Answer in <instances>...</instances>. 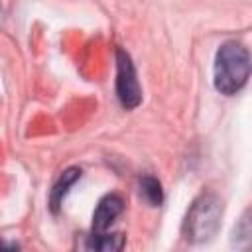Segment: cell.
I'll return each instance as SVG.
<instances>
[{"label":"cell","instance_id":"cell-1","mask_svg":"<svg viewBox=\"0 0 252 252\" xmlns=\"http://www.w3.org/2000/svg\"><path fill=\"white\" fill-rule=\"evenodd\" d=\"M250 77V53L248 47L236 39L224 41L215 53L213 83L220 94H236Z\"/></svg>","mask_w":252,"mask_h":252},{"label":"cell","instance_id":"cell-2","mask_svg":"<svg viewBox=\"0 0 252 252\" xmlns=\"http://www.w3.org/2000/svg\"><path fill=\"white\" fill-rule=\"evenodd\" d=\"M220 220L222 201L213 193H203L189 205L181 224V234L189 244H205L217 236Z\"/></svg>","mask_w":252,"mask_h":252},{"label":"cell","instance_id":"cell-3","mask_svg":"<svg viewBox=\"0 0 252 252\" xmlns=\"http://www.w3.org/2000/svg\"><path fill=\"white\" fill-rule=\"evenodd\" d=\"M116 96L126 110H132L142 102V87L134 63L122 47L116 49Z\"/></svg>","mask_w":252,"mask_h":252},{"label":"cell","instance_id":"cell-4","mask_svg":"<svg viewBox=\"0 0 252 252\" xmlns=\"http://www.w3.org/2000/svg\"><path fill=\"white\" fill-rule=\"evenodd\" d=\"M122 209H124L122 197H118V195H114V193L104 195V197L98 201V205H96V209H94V213H93V232L108 230L110 224L116 220V217L122 213Z\"/></svg>","mask_w":252,"mask_h":252},{"label":"cell","instance_id":"cell-5","mask_svg":"<svg viewBox=\"0 0 252 252\" xmlns=\"http://www.w3.org/2000/svg\"><path fill=\"white\" fill-rule=\"evenodd\" d=\"M81 175H83V171L79 167H67L59 173V177L55 179V183L49 191V209H51V213H55V215L59 213V209L63 205V199L67 197L69 189L81 179Z\"/></svg>","mask_w":252,"mask_h":252},{"label":"cell","instance_id":"cell-6","mask_svg":"<svg viewBox=\"0 0 252 252\" xmlns=\"http://www.w3.org/2000/svg\"><path fill=\"white\" fill-rule=\"evenodd\" d=\"M126 244L124 234L114 232V234H106L102 232H93L91 236H87L83 248L85 250H100V252H114V250H122Z\"/></svg>","mask_w":252,"mask_h":252},{"label":"cell","instance_id":"cell-7","mask_svg":"<svg viewBox=\"0 0 252 252\" xmlns=\"http://www.w3.org/2000/svg\"><path fill=\"white\" fill-rule=\"evenodd\" d=\"M140 197L150 205V207H159L163 203V189L161 183L154 175H142L138 181Z\"/></svg>","mask_w":252,"mask_h":252},{"label":"cell","instance_id":"cell-8","mask_svg":"<svg viewBox=\"0 0 252 252\" xmlns=\"http://www.w3.org/2000/svg\"><path fill=\"white\" fill-rule=\"evenodd\" d=\"M250 236H252V226H250V211H246L242 215V219L236 222L234 230H232V246L236 248H246L250 244Z\"/></svg>","mask_w":252,"mask_h":252},{"label":"cell","instance_id":"cell-9","mask_svg":"<svg viewBox=\"0 0 252 252\" xmlns=\"http://www.w3.org/2000/svg\"><path fill=\"white\" fill-rule=\"evenodd\" d=\"M0 248H18V244H14V242H4V240H0Z\"/></svg>","mask_w":252,"mask_h":252}]
</instances>
